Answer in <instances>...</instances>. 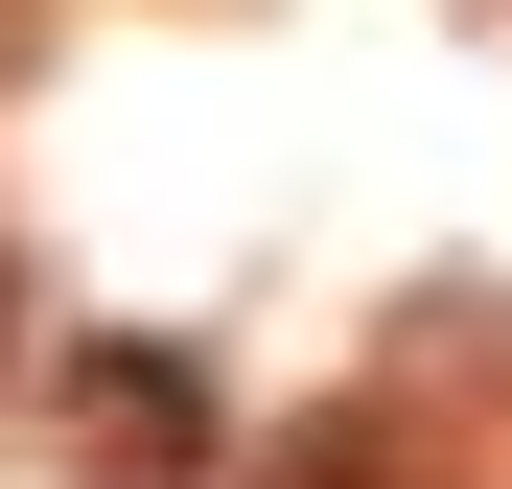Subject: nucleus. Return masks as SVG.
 <instances>
[{
	"instance_id": "1",
	"label": "nucleus",
	"mask_w": 512,
	"mask_h": 489,
	"mask_svg": "<svg viewBox=\"0 0 512 489\" xmlns=\"http://www.w3.org/2000/svg\"><path fill=\"white\" fill-rule=\"evenodd\" d=\"M47 396H70V443H94V466H210V373L163 350V326H94Z\"/></svg>"
},
{
	"instance_id": "2",
	"label": "nucleus",
	"mask_w": 512,
	"mask_h": 489,
	"mask_svg": "<svg viewBox=\"0 0 512 489\" xmlns=\"http://www.w3.org/2000/svg\"><path fill=\"white\" fill-rule=\"evenodd\" d=\"M233 489H396V466H373V420H303L280 466H233Z\"/></svg>"
},
{
	"instance_id": "3",
	"label": "nucleus",
	"mask_w": 512,
	"mask_h": 489,
	"mask_svg": "<svg viewBox=\"0 0 512 489\" xmlns=\"http://www.w3.org/2000/svg\"><path fill=\"white\" fill-rule=\"evenodd\" d=\"M0 350H24V257H0Z\"/></svg>"
}]
</instances>
